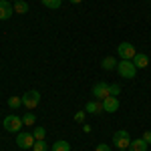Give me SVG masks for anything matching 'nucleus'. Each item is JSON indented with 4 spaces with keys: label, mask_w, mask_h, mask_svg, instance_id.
<instances>
[{
    "label": "nucleus",
    "mask_w": 151,
    "mask_h": 151,
    "mask_svg": "<svg viewBox=\"0 0 151 151\" xmlns=\"http://www.w3.org/2000/svg\"><path fill=\"white\" fill-rule=\"evenodd\" d=\"M117 151H125V149H117Z\"/></svg>",
    "instance_id": "bb28decb"
},
{
    "label": "nucleus",
    "mask_w": 151,
    "mask_h": 151,
    "mask_svg": "<svg viewBox=\"0 0 151 151\" xmlns=\"http://www.w3.org/2000/svg\"><path fill=\"white\" fill-rule=\"evenodd\" d=\"M105 109H103V101H89L87 107H85V113H89V115H101Z\"/></svg>",
    "instance_id": "9d476101"
},
{
    "label": "nucleus",
    "mask_w": 151,
    "mask_h": 151,
    "mask_svg": "<svg viewBox=\"0 0 151 151\" xmlns=\"http://www.w3.org/2000/svg\"><path fill=\"white\" fill-rule=\"evenodd\" d=\"M129 143H131V137H129L127 131H115L113 133V145L117 149H129Z\"/></svg>",
    "instance_id": "7ed1b4c3"
},
{
    "label": "nucleus",
    "mask_w": 151,
    "mask_h": 151,
    "mask_svg": "<svg viewBox=\"0 0 151 151\" xmlns=\"http://www.w3.org/2000/svg\"><path fill=\"white\" fill-rule=\"evenodd\" d=\"M103 109H105V113H115L117 109H119V97H113V95L105 97L103 99Z\"/></svg>",
    "instance_id": "1a4fd4ad"
},
{
    "label": "nucleus",
    "mask_w": 151,
    "mask_h": 151,
    "mask_svg": "<svg viewBox=\"0 0 151 151\" xmlns=\"http://www.w3.org/2000/svg\"><path fill=\"white\" fill-rule=\"evenodd\" d=\"M22 123H24V125H35V123H36V117H35V113H32V111L24 113V115H22Z\"/></svg>",
    "instance_id": "f3484780"
},
{
    "label": "nucleus",
    "mask_w": 151,
    "mask_h": 151,
    "mask_svg": "<svg viewBox=\"0 0 151 151\" xmlns=\"http://www.w3.org/2000/svg\"><path fill=\"white\" fill-rule=\"evenodd\" d=\"M12 4H14V12H18V14H26L28 12V4L24 0H14Z\"/></svg>",
    "instance_id": "4468645a"
},
{
    "label": "nucleus",
    "mask_w": 151,
    "mask_h": 151,
    "mask_svg": "<svg viewBox=\"0 0 151 151\" xmlns=\"http://www.w3.org/2000/svg\"><path fill=\"white\" fill-rule=\"evenodd\" d=\"M32 151H48L47 147V141H35V145H32Z\"/></svg>",
    "instance_id": "aec40b11"
},
{
    "label": "nucleus",
    "mask_w": 151,
    "mask_h": 151,
    "mask_svg": "<svg viewBox=\"0 0 151 151\" xmlns=\"http://www.w3.org/2000/svg\"><path fill=\"white\" fill-rule=\"evenodd\" d=\"M143 139L147 141V145H149L151 143V131H145V133H143Z\"/></svg>",
    "instance_id": "b1692460"
},
{
    "label": "nucleus",
    "mask_w": 151,
    "mask_h": 151,
    "mask_svg": "<svg viewBox=\"0 0 151 151\" xmlns=\"http://www.w3.org/2000/svg\"><path fill=\"white\" fill-rule=\"evenodd\" d=\"M91 93H93V97L97 99V101H103L105 97H109V95H111V85L101 81V83H97V85L93 87V91H91Z\"/></svg>",
    "instance_id": "39448f33"
},
{
    "label": "nucleus",
    "mask_w": 151,
    "mask_h": 151,
    "mask_svg": "<svg viewBox=\"0 0 151 151\" xmlns=\"http://www.w3.org/2000/svg\"><path fill=\"white\" fill-rule=\"evenodd\" d=\"M2 125H4V131H8V133H20V129H22V117L18 115H6L4 117V121H2Z\"/></svg>",
    "instance_id": "f257e3e1"
},
{
    "label": "nucleus",
    "mask_w": 151,
    "mask_h": 151,
    "mask_svg": "<svg viewBox=\"0 0 151 151\" xmlns=\"http://www.w3.org/2000/svg\"><path fill=\"white\" fill-rule=\"evenodd\" d=\"M35 135L32 133H18V137H16V145L20 147V149H32V145H35Z\"/></svg>",
    "instance_id": "0eeeda50"
},
{
    "label": "nucleus",
    "mask_w": 151,
    "mask_h": 151,
    "mask_svg": "<svg viewBox=\"0 0 151 151\" xmlns=\"http://www.w3.org/2000/svg\"><path fill=\"white\" fill-rule=\"evenodd\" d=\"M129 151H147V141L143 139H131L129 143Z\"/></svg>",
    "instance_id": "9b49d317"
},
{
    "label": "nucleus",
    "mask_w": 151,
    "mask_h": 151,
    "mask_svg": "<svg viewBox=\"0 0 151 151\" xmlns=\"http://www.w3.org/2000/svg\"><path fill=\"white\" fill-rule=\"evenodd\" d=\"M75 121H77V123H83V121H85V111H79V113H75Z\"/></svg>",
    "instance_id": "4be33fe9"
},
{
    "label": "nucleus",
    "mask_w": 151,
    "mask_h": 151,
    "mask_svg": "<svg viewBox=\"0 0 151 151\" xmlns=\"http://www.w3.org/2000/svg\"><path fill=\"white\" fill-rule=\"evenodd\" d=\"M69 2H70V4H81L83 0H69Z\"/></svg>",
    "instance_id": "a878e982"
},
{
    "label": "nucleus",
    "mask_w": 151,
    "mask_h": 151,
    "mask_svg": "<svg viewBox=\"0 0 151 151\" xmlns=\"http://www.w3.org/2000/svg\"><path fill=\"white\" fill-rule=\"evenodd\" d=\"M101 67H103L105 70H113V69H117V58H115V57H105L103 60H101Z\"/></svg>",
    "instance_id": "ddd939ff"
},
{
    "label": "nucleus",
    "mask_w": 151,
    "mask_h": 151,
    "mask_svg": "<svg viewBox=\"0 0 151 151\" xmlns=\"http://www.w3.org/2000/svg\"><path fill=\"white\" fill-rule=\"evenodd\" d=\"M95 151H111V147L105 145V143H101V145H97V149H95Z\"/></svg>",
    "instance_id": "5701e85b"
},
{
    "label": "nucleus",
    "mask_w": 151,
    "mask_h": 151,
    "mask_svg": "<svg viewBox=\"0 0 151 151\" xmlns=\"http://www.w3.org/2000/svg\"><path fill=\"white\" fill-rule=\"evenodd\" d=\"M8 107H10V109L22 107V99H20V97H10V99H8Z\"/></svg>",
    "instance_id": "6ab92c4d"
},
{
    "label": "nucleus",
    "mask_w": 151,
    "mask_h": 151,
    "mask_svg": "<svg viewBox=\"0 0 151 151\" xmlns=\"http://www.w3.org/2000/svg\"><path fill=\"white\" fill-rule=\"evenodd\" d=\"M42 4H45L47 8H52V10H57V8H60L63 0H42Z\"/></svg>",
    "instance_id": "a211bd4d"
},
{
    "label": "nucleus",
    "mask_w": 151,
    "mask_h": 151,
    "mask_svg": "<svg viewBox=\"0 0 151 151\" xmlns=\"http://www.w3.org/2000/svg\"><path fill=\"white\" fill-rule=\"evenodd\" d=\"M117 50H119V57L123 58V60H133V57L137 55V52H135V47H133L131 42H121V45L117 47Z\"/></svg>",
    "instance_id": "423d86ee"
},
{
    "label": "nucleus",
    "mask_w": 151,
    "mask_h": 151,
    "mask_svg": "<svg viewBox=\"0 0 151 151\" xmlns=\"http://www.w3.org/2000/svg\"><path fill=\"white\" fill-rule=\"evenodd\" d=\"M38 103H40V93H38V91H35V89L22 95V105L26 107V109H36V107H38Z\"/></svg>",
    "instance_id": "20e7f679"
},
{
    "label": "nucleus",
    "mask_w": 151,
    "mask_h": 151,
    "mask_svg": "<svg viewBox=\"0 0 151 151\" xmlns=\"http://www.w3.org/2000/svg\"><path fill=\"white\" fill-rule=\"evenodd\" d=\"M83 131L85 133H91V125H83Z\"/></svg>",
    "instance_id": "393cba45"
},
{
    "label": "nucleus",
    "mask_w": 151,
    "mask_h": 151,
    "mask_svg": "<svg viewBox=\"0 0 151 151\" xmlns=\"http://www.w3.org/2000/svg\"><path fill=\"white\" fill-rule=\"evenodd\" d=\"M119 93H121V87L119 85H111V95L113 97H119Z\"/></svg>",
    "instance_id": "412c9836"
},
{
    "label": "nucleus",
    "mask_w": 151,
    "mask_h": 151,
    "mask_svg": "<svg viewBox=\"0 0 151 151\" xmlns=\"http://www.w3.org/2000/svg\"><path fill=\"white\" fill-rule=\"evenodd\" d=\"M147 2H151V0H147Z\"/></svg>",
    "instance_id": "cd10ccee"
},
{
    "label": "nucleus",
    "mask_w": 151,
    "mask_h": 151,
    "mask_svg": "<svg viewBox=\"0 0 151 151\" xmlns=\"http://www.w3.org/2000/svg\"><path fill=\"white\" fill-rule=\"evenodd\" d=\"M14 14V4L8 0H0V20H8Z\"/></svg>",
    "instance_id": "6e6552de"
},
{
    "label": "nucleus",
    "mask_w": 151,
    "mask_h": 151,
    "mask_svg": "<svg viewBox=\"0 0 151 151\" xmlns=\"http://www.w3.org/2000/svg\"><path fill=\"white\" fill-rule=\"evenodd\" d=\"M32 135H35V139H36V141H42L45 137H47V129L40 127V125H36L35 131H32Z\"/></svg>",
    "instance_id": "dca6fc26"
},
{
    "label": "nucleus",
    "mask_w": 151,
    "mask_h": 151,
    "mask_svg": "<svg viewBox=\"0 0 151 151\" xmlns=\"http://www.w3.org/2000/svg\"><path fill=\"white\" fill-rule=\"evenodd\" d=\"M52 151H70L69 141H65V139H58V141H55V145H52Z\"/></svg>",
    "instance_id": "2eb2a0df"
},
{
    "label": "nucleus",
    "mask_w": 151,
    "mask_h": 151,
    "mask_svg": "<svg viewBox=\"0 0 151 151\" xmlns=\"http://www.w3.org/2000/svg\"><path fill=\"white\" fill-rule=\"evenodd\" d=\"M117 69H119V75L123 79H135V73H137V67L133 65V60H119L117 63Z\"/></svg>",
    "instance_id": "f03ea898"
},
{
    "label": "nucleus",
    "mask_w": 151,
    "mask_h": 151,
    "mask_svg": "<svg viewBox=\"0 0 151 151\" xmlns=\"http://www.w3.org/2000/svg\"><path fill=\"white\" fill-rule=\"evenodd\" d=\"M133 65H135L137 69H145V67L149 65V57L143 55V52H137V55L133 57Z\"/></svg>",
    "instance_id": "f8f14e48"
}]
</instances>
